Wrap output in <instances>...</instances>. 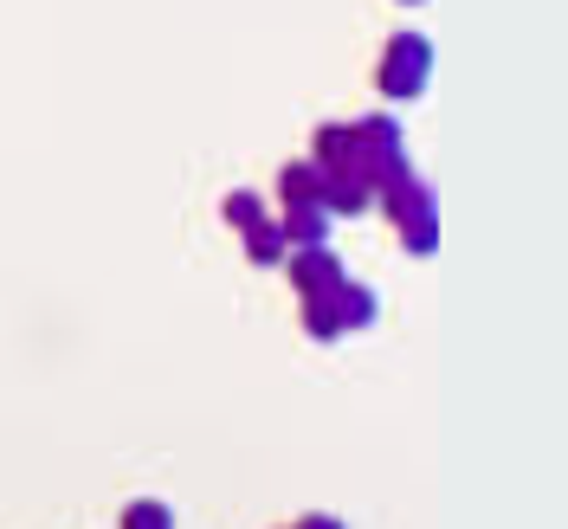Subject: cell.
<instances>
[{
	"instance_id": "cell-1",
	"label": "cell",
	"mask_w": 568,
	"mask_h": 529,
	"mask_svg": "<svg viewBox=\"0 0 568 529\" xmlns=\"http://www.w3.org/2000/svg\"><path fill=\"white\" fill-rule=\"evenodd\" d=\"M368 323H375V291L355 284L349 272L336 284H323V291H304V329H311L317 343H336V336L368 329Z\"/></svg>"
},
{
	"instance_id": "cell-2",
	"label": "cell",
	"mask_w": 568,
	"mask_h": 529,
	"mask_svg": "<svg viewBox=\"0 0 568 529\" xmlns=\"http://www.w3.org/2000/svg\"><path fill=\"white\" fill-rule=\"evenodd\" d=\"M382 207H388V220L400 226V246L414 252V258H426V252L439 246V207H433V187H426L414 169L382 187Z\"/></svg>"
},
{
	"instance_id": "cell-3",
	"label": "cell",
	"mask_w": 568,
	"mask_h": 529,
	"mask_svg": "<svg viewBox=\"0 0 568 529\" xmlns=\"http://www.w3.org/2000/svg\"><path fill=\"white\" fill-rule=\"evenodd\" d=\"M426 78H433V39L426 33H394L382 45V65H375V84L388 98H420Z\"/></svg>"
},
{
	"instance_id": "cell-4",
	"label": "cell",
	"mask_w": 568,
	"mask_h": 529,
	"mask_svg": "<svg viewBox=\"0 0 568 529\" xmlns=\"http://www.w3.org/2000/svg\"><path fill=\"white\" fill-rule=\"evenodd\" d=\"M284 265H291V284H297V297L343 278V258L329 252V240H323V246H291V252H284Z\"/></svg>"
},
{
	"instance_id": "cell-5",
	"label": "cell",
	"mask_w": 568,
	"mask_h": 529,
	"mask_svg": "<svg viewBox=\"0 0 568 529\" xmlns=\"http://www.w3.org/2000/svg\"><path fill=\"white\" fill-rule=\"evenodd\" d=\"M329 220H336V213L323 207V201H291L278 226H284L291 246H323V240H329Z\"/></svg>"
},
{
	"instance_id": "cell-6",
	"label": "cell",
	"mask_w": 568,
	"mask_h": 529,
	"mask_svg": "<svg viewBox=\"0 0 568 529\" xmlns=\"http://www.w3.org/2000/svg\"><path fill=\"white\" fill-rule=\"evenodd\" d=\"M240 233H246V265H258V272H265V265H284V252H291V240H284V226L272 220V213H258V220H246Z\"/></svg>"
},
{
	"instance_id": "cell-7",
	"label": "cell",
	"mask_w": 568,
	"mask_h": 529,
	"mask_svg": "<svg viewBox=\"0 0 568 529\" xmlns=\"http://www.w3.org/2000/svg\"><path fill=\"white\" fill-rule=\"evenodd\" d=\"M278 194H284V207H291V201H323V169L317 162H284Z\"/></svg>"
},
{
	"instance_id": "cell-8",
	"label": "cell",
	"mask_w": 568,
	"mask_h": 529,
	"mask_svg": "<svg viewBox=\"0 0 568 529\" xmlns=\"http://www.w3.org/2000/svg\"><path fill=\"white\" fill-rule=\"evenodd\" d=\"M226 226H246V220H258V213H265V201H258V194H252V187H240V194H226Z\"/></svg>"
},
{
	"instance_id": "cell-9",
	"label": "cell",
	"mask_w": 568,
	"mask_h": 529,
	"mask_svg": "<svg viewBox=\"0 0 568 529\" xmlns=\"http://www.w3.org/2000/svg\"><path fill=\"white\" fill-rule=\"evenodd\" d=\"M130 523H169V510H162V503H136V510H130Z\"/></svg>"
},
{
	"instance_id": "cell-10",
	"label": "cell",
	"mask_w": 568,
	"mask_h": 529,
	"mask_svg": "<svg viewBox=\"0 0 568 529\" xmlns=\"http://www.w3.org/2000/svg\"><path fill=\"white\" fill-rule=\"evenodd\" d=\"M400 7H420V0H400Z\"/></svg>"
}]
</instances>
